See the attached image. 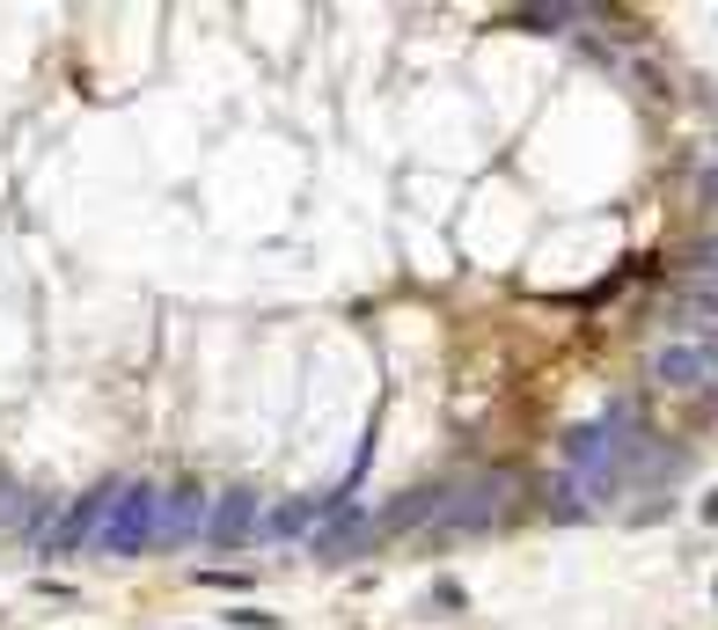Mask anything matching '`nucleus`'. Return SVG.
<instances>
[{
    "label": "nucleus",
    "instance_id": "f257e3e1",
    "mask_svg": "<svg viewBox=\"0 0 718 630\" xmlns=\"http://www.w3.org/2000/svg\"><path fill=\"white\" fill-rule=\"evenodd\" d=\"M652 470H660V440L638 425L631 403H609L594 425H579V433L564 440V491L594 499V506H616V499L631 484H646Z\"/></svg>",
    "mask_w": 718,
    "mask_h": 630
},
{
    "label": "nucleus",
    "instance_id": "f03ea898",
    "mask_svg": "<svg viewBox=\"0 0 718 630\" xmlns=\"http://www.w3.org/2000/svg\"><path fill=\"white\" fill-rule=\"evenodd\" d=\"M646 382L667 403L718 396V301H675L667 323L646 337Z\"/></svg>",
    "mask_w": 718,
    "mask_h": 630
},
{
    "label": "nucleus",
    "instance_id": "20e7f679",
    "mask_svg": "<svg viewBox=\"0 0 718 630\" xmlns=\"http://www.w3.org/2000/svg\"><path fill=\"white\" fill-rule=\"evenodd\" d=\"M206 513H213V491L206 484H169L161 491V513H155V543H198L206 535Z\"/></svg>",
    "mask_w": 718,
    "mask_h": 630
},
{
    "label": "nucleus",
    "instance_id": "1a4fd4ad",
    "mask_svg": "<svg viewBox=\"0 0 718 630\" xmlns=\"http://www.w3.org/2000/svg\"><path fill=\"white\" fill-rule=\"evenodd\" d=\"M228 623H235V630H272V616H264V609H235Z\"/></svg>",
    "mask_w": 718,
    "mask_h": 630
},
{
    "label": "nucleus",
    "instance_id": "39448f33",
    "mask_svg": "<svg viewBox=\"0 0 718 630\" xmlns=\"http://www.w3.org/2000/svg\"><path fill=\"white\" fill-rule=\"evenodd\" d=\"M257 528H264V499H257L249 484H235V491H220V499H213V513H206V543H213V550H243Z\"/></svg>",
    "mask_w": 718,
    "mask_h": 630
},
{
    "label": "nucleus",
    "instance_id": "423d86ee",
    "mask_svg": "<svg viewBox=\"0 0 718 630\" xmlns=\"http://www.w3.org/2000/svg\"><path fill=\"white\" fill-rule=\"evenodd\" d=\"M110 499H118V484H96V491H81L67 506V521L45 535V558H67V550H81V543H96L104 535V513H110Z\"/></svg>",
    "mask_w": 718,
    "mask_h": 630
},
{
    "label": "nucleus",
    "instance_id": "6e6552de",
    "mask_svg": "<svg viewBox=\"0 0 718 630\" xmlns=\"http://www.w3.org/2000/svg\"><path fill=\"white\" fill-rule=\"evenodd\" d=\"M22 513H30V491L0 470V528H22Z\"/></svg>",
    "mask_w": 718,
    "mask_h": 630
},
{
    "label": "nucleus",
    "instance_id": "7ed1b4c3",
    "mask_svg": "<svg viewBox=\"0 0 718 630\" xmlns=\"http://www.w3.org/2000/svg\"><path fill=\"white\" fill-rule=\"evenodd\" d=\"M155 513H161V484H118L96 550H104V558H140V550H155Z\"/></svg>",
    "mask_w": 718,
    "mask_h": 630
},
{
    "label": "nucleus",
    "instance_id": "0eeeda50",
    "mask_svg": "<svg viewBox=\"0 0 718 630\" xmlns=\"http://www.w3.org/2000/svg\"><path fill=\"white\" fill-rule=\"evenodd\" d=\"M682 301H718V235L689 249V264H682Z\"/></svg>",
    "mask_w": 718,
    "mask_h": 630
}]
</instances>
